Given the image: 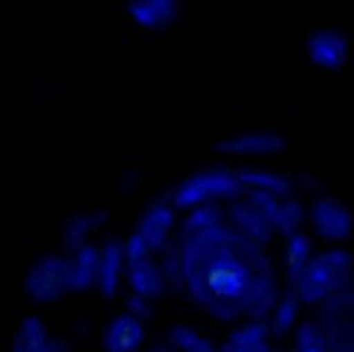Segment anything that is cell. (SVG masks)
<instances>
[{
	"label": "cell",
	"mask_w": 354,
	"mask_h": 352,
	"mask_svg": "<svg viewBox=\"0 0 354 352\" xmlns=\"http://www.w3.org/2000/svg\"><path fill=\"white\" fill-rule=\"evenodd\" d=\"M269 336L271 330L267 319H250L226 338L222 352H273Z\"/></svg>",
	"instance_id": "obj_15"
},
{
	"label": "cell",
	"mask_w": 354,
	"mask_h": 352,
	"mask_svg": "<svg viewBox=\"0 0 354 352\" xmlns=\"http://www.w3.org/2000/svg\"><path fill=\"white\" fill-rule=\"evenodd\" d=\"M106 220L108 210H90L73 214L70 220L64 224V232H62V239H64L66 248L71 250V252H75L77 248L84 247L86 245V239L96 228H100Z\"/></svg>",
	"instance_id": "obj_17"
},
{
	"label": "cell",
	"mask_w": 354,
	"mask_h": 352,
	"mask_svg": "<svg viewBox=\"0 0 354 352\" xmlns=\"http://www.w3.org/2000/svg\"><path fill=\"white\" fill-rule=\"evenodd\" d=\"M312 259V243L308 234L295 232L287 237V247H285V277H287V287L297 289V283L301 279L308 263Z\"/></svg>",
	"instance_id": "obj_18"
},
{
	"label": "cell",
	"mask_w": 354,
	"mask_h": 352,
	"mask_svg": "<svg viewBox=\"0 0 354 352\" xmlns=\"http://www.w3.org/2000/svg\"><path fill=\"white\" fill-rule=\"evenodd\" d=\"M169 342L179 352H222L214 346L208 338L187 326H174L169 330Z\"/></svg>",
	"instance_id": "obj_24"
},
{
	"label": "cell",
	"mask_w": 354,
	"mask_h": 352,
	"mask_svg": "<svg viewBox=\"0 0 354 352\" xmlns=\"http://www.w3.org/2000/svg\"><path fill=\"white\" fill-rule=\"evenodd\" d=\"M124 265H127V275H129V283L133 287V293L147 297V299H157L163 295L167 285L161 275L159 265H155L149 259V254L135 259V261H129Z\"/></svg>",
	"instance_id": "obj_13"
},
{
	"label": "cell",
	"mask_w": 354,
	"mask_h": 352,
	"mask_svg": "<svg viewBox=\"0 0 354 352\" xmlns=\"http://www.w3.org/2000/svg\"><path fill=\"white\" fill-rule=\"evenodd\" d=\"M25 291L37 304H49L71 291L70 259L62 254H43L25 275Z\"/></svg>",
	"instance_id": "obj_5"
},
{
	"label": "cell",
	"mask_w": 354,
	"mask_h": 352,
	"mask_svg": "<svg viewBox=\"0 0 354 352\" xmlns=\"http://www.w3.org/2000/svg\"><path fill=\"white\" fill-rule=\"evenodd\" d=\"M181 281L194 302L210 316L232 322L267 319L279 299V279L263 245L234 226L181 232Z\"/></svg>",
	"instance_id": "obj_1"
},
{
	"label": "cell",
	"mask_w": 354,
	"mask_h": 352,
	"mask_svg": "<svg viewBox=\"0 0 354 352\" xmlns=\"http://www.w3.org/2000/svg\"><path fill=\"white\" fill-rule=\"evenodd\" d=\"M228 218L239 232H243L245 237H248L250 241H254L259 245H267L275 234V228L271 226L267 216L259 210L248 198L234 200L228 208Z\"/></svg>",
	"instance_id": "obj_10"
},
{
	"label": "cell",
	"mask_w": 354,
	"mask_h": 352,
	"mask_svg": "<svg viewBox=\"0 0 354 352\" xmlns=\"http://www.w3.org/2000/svg\"><path fill=\"white\" fill-rule=\"evenodd\" d=\"M145 340V328L141 319L133 314H120L108 324L104 332L106 352H137Z\"/></svg>",
	"instance_id": "obj_12"
},
{
	"label": "cell",
	"mask_w": 354,
	"mask_h": 352,
	"mask_svg": "<svg viewBox=\"0 0 354 352\" xmlns=\"http://www.w3.org/2000/svg\"><path fill=\"white\" fill-rule=\"evenodd\" d=\"M291 352H330L324 332L319 330L318 324L304 322L295 330V344Z\"/></svg>",
	"instance_id": "obj_25"
},
{
	"label": "cell",
	"mask_w": 354,
	"mask_h": 352,
	"mask_svg": "<svg viewBox=\"0 0 354 352\" xmlns=\"http://www.w3.org/2000/svg\"><path fill=\"white\" fill-rule=\"evenodd\" d=\"M100 250L94 245L80 247L70 259L71 265V291H86L96 285Z\"/></svg>",
	"instance_id": "obj_19"
},
{
	"label": "cell",
	"mask_w": 354,
	"mask_h": 352,
	"mask_svg": "<svg viewBox=\"0 0 354 352\" xmlns=\"http://www.w3.org/2000/svg\"><path fill=\"white\" fill-rule=\"evenodd\" d=\"M273 352H289V351H273Z\"/></svg>",
	"instance_id": "obj_30"
},
{
	"label": "cell",
	"mask_w": 354,
	"mask_h": 352,
	"mask_svg": "<svg viewBox=\"0 0 354 352\" xmlns=\"http://www.w3.org/2000/svg\"><path fill=\"white\" fill-rule=\"evenodd\" d=\"M142 352H179V351H177L176 346H174L169 340H159V342H153L147 351H142Z\"/></svg>",
	"instance_id": "obj_29"
},
{
	"label": "cell",
	"mask_w": 354,
	"mask_h": 352,
	"mask_svg": "<svg viewBox=\"0 0 354 352\" xmlns=\"http://www.w3.org/2000/svg\"><path fill=\"white\" fill-rule=\"evenodd\" d=\"M174 226V204L165 200L153 202L139 220V228L135 230L142 239L149 250H159L167 245V234Z\"/></svg>",
	"instance_id": "obj_11"
},
{
	"label": "cell",
	"mask_w": 354,
	"mask_h": 352,
	"mask_svg": "<svg viewBox=\"0 0 354 352\" xmlns=\"http://www.w3.org/2000/svg\"><path fill=\"white\" fill-rule=\"evenodd\" d=\"M318 326L330 352H354V285H346L319 304Z\"/></svg>",
	"instance_id": "obj_4"
},
{
	"label": "cell",
	"mask_w": 354,
	"mask_h": 352,
	"mask_svg": "<svg viewBox=\"0 0 354 352\" xmlns=\"http://www.w3.org/2000/svg\"><path fill=\"white\" fill-rule=\"evenodd\" d=\"M245 192L234 172L204 169L183 179L174 192V208L189 210L198 204L214 202L220 198H239Z\"/></svg>",
	"instance_id": "obj_3"
},
{
	"label": "cell",
	"mask_w": 354,
	"mask_h": 352,
	"mask_svg": "<svg viewBox=\"0 0 354 352\" xmlns=\"http://www.w3.org/2000/svg\"><path fill=\"white\" fill-rule=\"evenodd\" d=\"M299 293L293 287H285L283 293H279V299L269 316V330L271 336H285L289 330H293L297 314H299Z\"/></svg>",
	"instance_id": "obj_21"
},
{
	"label": "cell",
	"mask_w": 354,
	"mask_h": 352,
	"mask_svg": "<svg viewBox=\"0 0 354 352\" xmlns=\"http://www.w3.org/2000/svg\"><path fill=\"white\" fill-rule=\"evenodd\" d=\"M241 185L245 189H257V192H267L277 198H287L293 192V181L291 177L271 172V169H259V167H243L234 172Z\"/></svg>",
	"instance_id": "obj_16"
},
{
	"label": "cell",
	"mask_w": 354,
	"mask_h": 352,
	"mask_svg": "<svg viewBox=\"0 0 354 352\" xmlns=\"http://www.w3.org/2000/svg\"><path fill=\"white\" fill-rule=\"evenodd\" d=\"M45 352H71V349L64 338H51Z\"/></svg>",
	"instance_id": "obj_28"
},
{
	"label": "cell",
	"mask_w": 354,
	"mask_h": 352,
	"mask_svg": "<svg viewBox=\"0 0 354 352\" xmlns=\"http://www.w3.org/2000/svg\"><path fill=\"white\" fill-rule=\"evenodd\" d=\"M310 220L314 230L324 241H344L353 232V214L351 210L330 196H319L312 204Z\"/></svg>",
	"instance_id": "obj_7"
},
{
	"label": "cell",
	"mask_w": 354,
	"mask_h": 352,
	"mask_svg": "<svg viewBox=\"0 0 354 352\" xmlns=\"http://www.w3.org/2000/svg\"><path fill=\"white\" fill-rule=\"evenodd\" d=\"M129 314H133V316L139 317V319H147V317L153 314V310H151V299L133 293V295L129 297Z\"/></svg>",
	"instance_id": "obj_27"
},
{
	"label": "cell",
	"mask_w": 354,
	"mask_h": 352,
	"mask_svg": "<svg viewBox=\"0 0 354 352\" xmlns=\"http://www.w3.org/2000/svg\"><path fill=\"white\" fill-rule=\"evenodd\" d=\"M285 137L277 131H250L230 135L222 141L214 142V151L222 155H236V157H265L283 151Z\"/></svg>",
	"instance_id": "obj_8"
},
{
	"label": "cell",
	"mask_w": 354,
	"mask_h": 352,
	"mask_svg": "<svg viewBox=\"0 0 354 352\" xmlns=\"http://www.w3.org/2000/svg\"><path fill=\"white\" fill-rule=\"evenodd\" d=\"M181 2L179 0H129L127 12L129 17L151 31H163L171 27L179 17Z\"/></svg>",
	"instance_id": "obj_9"
},
{
	"label": "cell",
	"mask_w": 354,
	"mask_h": 352,
	"mask_svg": "<svg viewBox=\"0 0 354 352\" xmlns=\"http://www.w3.org/2000/svg\"><path fill=\"white\" fill-rule=\"evenodd\" d=\"M51 336L39 316H25L21 319L12 342L10 352H45Z\"/></svg>",
	"instance_id": "obj_20"
},
{
	"label": "cell",
	"mask_w": 354,
	"mask_h": 352,
	"mask_svg": "<svg viewBox=\"0 0 354 352\" xmlns=\"http://www.w3.org/2000/svg\"><path fill=\"white\" fill-rule=\"evenodd\" d=\"M304 218H306L304 206L297 200H293L291 196H287V198L279 200V206H277L275 218H273V228H275V232H279L283 237H291V234L299 232Z\"/></svg>",
	"instance_id": "obj_22"
},
{
	"label": "cell",
	"mask_w": 354,
	"mask_h": 352,
	"mask_svg": "<svg viewBox=\"0 0 354 352\" xmlns=\"http://www.w3.org/2000/svg\"><path fill=\"white\" fill-rule=\"evenodd\" d=\"M165 252H163V261L159 265L161 275L165 279V285H171L174 289L183 287L181 281V261H179V247L177 243L174 245H165Z\"/></svg>",
	"instance_id": "obj_26"
},
{
	"label": "cell",
	"mask_w": 354,
	"mask_h": 352,
	"mask_svg": "<svg viewBox=\"0 0 354 352\" xmlns=\"http://www.w3.org/2000/svg\"><path fill=\"white\" fill-rule=\"evenodd\" d=\"M224 222V212L216 202H204L194 208H189L187 218L181 224V232H196L206 230Z\"/></svg>",
	"instance_id": "obj_23"
},
{
	"label": "cell",
	"mask_w": 354,
	"mask_h": 352,
	"mask_svg": "<svg viewBox=\"0 0 354 352\" xmlns=\"http://www.w3.org/2000/svg\"><path fill=\"white\" fill-rule=\"evenodd\" d=\"M304 47L310 62L322 70H340L348 59V39L334 27L312 31Z\"/></svg>",
	"instance_id": "obj_6"
},
{
	"label": "cell",
	"mask_w": 354,
	"mask_h": 352,
	"mask_svg": "<svg viewBox=\"0 0 354 352\" xmlns=\"http://www.w3.org/2000/svg\"><path fill=\"white\" fill-rule=\"evenodd\" d=\"M124 267V245L118 239L108 241L100 250L98 259V275H96V287L104 297H112L118 289L120 273Z\"/></svg>",
	"instance_id": "obj_14"
},
{
	"label": "cell",
	"mask_w": 354,
	"mask_h": 352,
	"mask_svg": "<svg viewBox=\"0 0 354 352\" xmlns=\"http://www.w3.org/2000/svg\"><path fill=\"white\" fill-rule=\"evenodd\" d=\"M354 257L344 248H330L312 257L297 283L299 302L306 306L322 304L353 281Z\"/></svg>",
	"instance_id": "obj_2"
}]
</instances>
